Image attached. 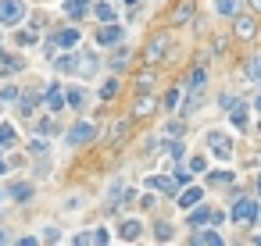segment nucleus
<instances>
[{"label": "nucleus", "instance_id": "f257e3e1", "mask_svg": "<svg viewBox=\"0 0 261 246\" xmlns=\"http://www.w3.org/2000/svg\"><path fill=\"white\" fill-rule=\"evenodd\" d=\"M254 218H257V203L254 200H236L233 203V221L236 225H250Z\"/></svg>", "mask_w": 261, "mask_h": 246}, {"label": "nucleus", "instance_id": "f03ea898", "mask_svg": "<svg viewBox=\"0 0 261 246\" xmlns=\"http://www.w3.org/2000/svg\"><path fill=\"white\" fill-rule=\"evenodd\" d=\"M22 15H25L22 0H0V25H15Z\"/></svg>", "mask_w": 261, "mask_h": 246}, {"label": "nucleus", "instance_id": "7ed1b4c3", "mask_svg": "<svg viewBox=\"0 0 261 246\" xmlns=\"http://www.w3.org/2000/svg\"><path fill=\"white\" fill-rule=\"evenodd\" d=\"M168 43H172V36H168V32H158L151 43H147V61H161L165 50H168Z\"/></svg>", "mask_w": 261, "mask_h": 246}, {"label": "nucleus", "instance_id": "20e7f679", "mask_svg": "<svg viewBox=\"0 0 261 246\" xmlns=\"http://www.w3.org/2000/svg\"><path fill=\"white\" fill-rule=\"evenodd\" d=\"M93 136H97V129L90 125V121H79V125L68 132V143H72V146H83V143H90Z\"/></svg>", "mask_w": 261, "mask_h": 246}, {"label": "nucleus", "instance_id": "39448f33", "mask_svg": "<svg viewBox=\"0 0 261 246\" xmlns=\"http://www.w3.org/2000/svg\"><path fill=\"white\" fill-rule=\"evenodd\" d=\"M208 143H211V150H215V157H233V146H229V139L222 136V132H208Z\"/></svg>", "mask_w": 261, "mask_h": 246}, {"label": "nucleus", "instance_id": "423d86ee", "mask_svg": "<svg viewBox=\"0 0 261 246\" xmlns=\"http://www.w3.org/2000/svg\"><path fill=\"white\" fill-rule=\"evenodd\" d=\"M97 39H100L104 47H111V43H118V39H122V25H115V22H104V29L97 32Z\"/></svg>", "mask_w": 261, "mask_h": 246}, {"label": "nucleus", "instance_id": "0eeeda50", "mask_svg": "<svg viewBox=\"0 0 261 246\" xmlns=\"http://www.w3.org/2000/svg\"><path fill=\"white\" fill-rule=\"evenodd\" d=\"M254 32H257V22H254L250 15H240V18H236V36H240V39H250Z\"/></svg>", "mask_w": 261, "mask_h": 246}, {"label": "nucleus", "instance_id": "6e6552de", "mask_svg": "<svg viewBox=\"0 0 261 246\" xmlns=\"http://www.w3.org/2000/svg\"><path fill=\"white\" fill-rule=\"evenodd\" d=\"M190 18H193V0H182V4L172 11V22H175V25H186Z\"/></svg>", "mask_w": 261, "mask_h": 246}, {"label": "nucleus", "instance_id": "1a4fd4ad", "mask_svg": "<svg viewBox=\"0 0 261 246\" xmlns=\"http://www.w3.org/2000/svg\"><path fill=\"white\" fill-rule=\"evenodd\" d=\"M140 232H143V225H140V221H125V225L118 228V235H122L125 242H136V239H140Z\"/></svg>", "mask_w": 261, "mask_h": 246}, {"label": "nucleus", "instance_id": "9d476101", "mask_svg": "<svg viewBox=\"0 0 261 246\" xmlns=\"http://www.w3.org/2000/svg\"><path fill=\"white\" fill-rule=\"evenodd\" d=\"M147 186H151V189H161V193H175V182L165 179V175H151V179H147Z\"/></svg>", "mask_w": 261, "mask_h": 246}, {"label": "nucleus", "instance_id": "9b49d317", "mask_svg": "<svg viewBox=\"0 0 261 246\" xmlns=\"http://www.w3.org/2000/svg\"><path fill=\"white\" fill-rule=\"evenodd\" d=\"M47 104H50V111H61L68 100H64V93H61L57 86H50V90H47Z\"/></svg>", "mask_w": 261, "mask_h": 246}, {"label": "nucleus", "instance_id": "f8f14e48", "mask_svg": "<svg viewBox=\"0 0 261 246\" xmlns=\"http://www.w3.org/2000/svg\"><path fill=\"white\" fill-rule=\"evenodd\" d=\"M64 11H68L72 18H83V15H86V0H64Z\"/></svg>", "mask_w": 261, "mask_h": 246}, {"label": "nucleus", "instance_id": "ddd939ff", "mask_svg": "<svg viewBox=\"0 0 261 246\" xmlns=\"http://www.w3.org/2000/svg\"><path fill=\"white\" fill-rule=\"evenodd\" d=\"M229 118H233V125H236V129H243V125H247V107H243V104L236 100V104H233V114H229Z\"/></svg>", "mask_w": 261, "mask_h": 246}, {"label": "nucleus", "instance_id": "4468645a", "mask_svg": "<svg viewBox=\"0 0 261 246\" xmlns=\"http://www.w3.org/2000/svg\"><path fill=\"white\" fill-rule=\"evenodd\" d=\"M76 39H79V32H76V29H61V32H57V47H64V50H68L72 43H76Z\"/></svg>", "mask_w": 261, "mask_h": 246}, {"label": "nucleus", "instance_id": "2eb2a0df", "mask_svg": "<svg viewBox=\"0 0 261 246\" xmlns=\"http://www.w3.org/2000/svg\"><path fill=\"white\" fill-rule=\"evenodd\" d=\"M151 86H154V75H151V71H140V75H136V90H140V93H151Z\"/></svg>", "mask_w": 261, "mask_h": 246}, {"label": "nucleus", "instance_id": "dca6fc26", "mask_svg": "<svg viewBox=\"0 0 261 246\" xmlns=\"http://www.w3.org/2000/svg\"><path fill=\"white\" fill-rule=\"evenodd\" d=\"M197 200H201V189H186V193L179 196V207H186V211H190Z\"/></svg>", "mask_w": 261, "mask_h": 246}, {"label": "nucleus", "instance_id": "f3484780", "mask_svg": "<svg viewBox=\"0 0 261 246\" xmlns=\"http://www.w3.org/2000/svg\"><path fill=\"white\" fill-rule=\"evenodd\" d=\"M93 15H97L100 22H115V8H111V4H97Z\"/></svg>", "mask_w": 261, "mask_h": 246}, {"label": "nucleus", "instance_id": "a211bd4d", "mask_svg": "<svg viewBox=\"0 0 261 246\" xmlns=\"http://www.w3.org/2000/svg\"><path fill=\"white\" fill-rule=\"evenodd\" d=\"M204 82H208V71H204V68H193V71H190V90H201Z\"/></svg>", "mask_w": 261, "mask_h": 246}, {"label": "nucleus", "instance_id": "6ab92c4d", "mask_svg": "<svg viewBox=\"0 0 261 246\" xmlns=\"http://www.w3.org/2000/svg\"><path fill=\"white\" fill-rule=\"evenodd\" d=\"M54 64H57L61 71H76V68H79V64H76V57H72V54H61V57H57Z\"/></svg>", "mask_w": 261, "mask_h": 246}, {"label": "nucleus", "instance_id": "aec40b11", "mask_svg": "<svg viewBox=\"0 0 261 246\" xmlns=\"http://www.w3.org/2000/svg\"><path fill=\"white\" fill-rule=\"evenodd\" d=\"M40 100H43L40 93H25V97H22V111H25V114H32V107L40 104Z\"/></svg>", "mask_w": 261, "mask_h": 246}, {"label": "nucleus", "instance_id": "412c9836", "mask_svg": "<svg viewBox=\"0 0 261 246\" xmlns=\"http://www.w3.org/2000/svg\"><path fill=\"white\" fill-rule=\"evenodd\" d=\"M11 196H15V200H29V196H32V186L18 182V186H11Z\"/></svg>", "mask_w": 261, "mask_h": 246}, {"label": "nucleus", "instance_id": "4be33fe9", "mask_svg": "<svg viewBox=\"0 0 261 246\" xmlns=\"http://www.w3.org/2000/svg\"><path fill=\"white\" fill-rule=\"evenodd\" d=\"M204 221H211V211H208V207H201V211L190 214V225H204Z\"/></svg>", "mask_w": 261, "mask_h": 246}, {"label": "nucleus", "instance_id": "5701e85b", "mask_svg": "<svg viewBox=\"0 0 261 246\" xmlns=\"http://www.w3.org/2000/svg\"><path fill=\"white\" fill-rule=\"evenodd\" d=\"M115 93H118V82H115V78H107V82H104V90H100V97H104V100H111Z\"/></svg>", "mask_w": 261, "mask_h": 246}, {"label": "nucleus", "instance_id": "b1692460", "mask_svg": "<svg viewBox=\"0 0 261 246\" xmlns=\"http://www.w3.org/2000/svg\"><path fill=\"white\" fill-rule=\"evenodd\" d=\"M0 68L11 75V71H22V61H18V57H4V61H0Z\"/></svg>", "mask_w": 261, "mask_h": 246}, {"label": "nucleus", "instance_id": "393cba45", "mask_svg": "<svg viewBox=\"0 0 261 246\" xmlns=\"http://www.w3.org/2000/svg\"><path fill=\"white\" fill-rule=\"evenodd\" d=\"M193 242H208V246H218L222 239H218L215 232H201V235H193Z\"/></svg>", "mask_w": 261, "mask_h": 246}, {"label": "nucleus", "instance_id": "a878e982", "mask_svg": "<svg viewBox=\"0 0 261 246\" xmlns=\"http://www.w3.org/2000/svg\"><path fill=\"white\" fill-rule=\"evenodd\" d=\"M8 143H15V129L11 125H0V146H8Z\"/></svg>", "mask_w": 261, "mask_h": 246}, {"label": "nucleus", "instance_id": "bb28decb", "mask_svg": "<svg viewBox=\"0 0 261 246\" xmlns=\"http://www.w3.org/2000/svg\"><path fill=\"white\" fill-rule=\"evenodd\" d=\"M64 100H68L72 107H76V111H83V90H72V93H68Z\"/></svg>", "mask_w": 261, "mask_h": 246}, {"label": "nucleus", "instance_id": "cd10ccee", "mask_svg": "<svg viewBox=\"0 0 261 246\" xmlns=\"http://www.w3.org/2000/svg\"><path fill=\"white\" fill-rule=\"evenodd\" d=\"M125 57H129V50H118V54H115V57H111L107 64H111V68H115V71H118V68H125Z\"/></svg>", "mask_w": 261, "mask_h": 246}, {"label": "nucleus", "instance_id": "c85d7f7f", "mask_svg": "<svg viewBox=\"0 0 261 246\" xmlns=\"http://www.w3.org/2000/svg\"><path fill=\"white\" fill-rule=\"evenodd\" d=\"M151 107H154L151 93H147V97H140V100H136V114H143V111H151Z\"/></svg>", "mask_w": 261, "mask_h": 246}, {"label": "nucleus", "instance_id": "c756f323", "mask_svg": "<svg viewBox=\"0 0 261 246\" xmlns=\"http://www.w3.org/2000/svg\"><path fill=\"white\" fill-rule=\"evenodd\" d=\"M175 186H190V168H175Z\"/></svg>", "mask_w": 261, "mask_h": 246}, {"label": "nucleus", "instance_id": "7c9ffc66", "mask_svg": "<svg viewBox=\"0 0 261 246\" xmlns=\"http://www.w3.org/2000/svg\"><path fill=\"white\" fill-rule=\"evenodd\" d=\"M236 11V0H218V15H233Z\"/></svg>", "mask_w": 261, "mask_h": 246}, {"label": "nucleus", "instance_id": "2f4dec72", "mask_svg": "<svg viewBox=\"0 0 261 246\" xmlns=\"http://www.w3.org/2000/svg\"><path fill=\"white\" fill-rule=\"evenodd\" d=\"M154 232H158V239H161V242H168V239H172V225H165V221H161Z\"/></svg>", "mask_w": 261, "mask_h": 246}, {"label": "nucleus", "instance_id": "473e14b6", "mask_svg": "<svg viewBox=\"0 0 261 246\" xmlns=\"http://www.w3.org/2000/svg\"><path fill=\"white\" fill-rule=\"evenodd\" d=\"M168 153H172V157H175V160H179V157H182V153H186V146H182V143H168Z\"/></svg>", "mask_w": 261, "mask_h": 246}, {"label": "nucleus", "instance_id": "72a5a7b5", "mask_svg": "<svg viewBox=\"0 0 261 246\" xmlns=\"http://www.w3.org/2000/svg\"><path fill=\"white\" fill-rule=\"evenodd\" d=\"M90 239H93V242H100V246H104V242H107V228H97V232H93V235H90Z\"/></svg>", "mask_w": 261, "mask_h": 246}, {"label": "nucleus", "instance_id": "f704fd0d", "mask_svg": "<svg viewBox=\"0 0 261 246\" xmlns=\"http://www.w3.org/2000/svg\"><path fill=\"white\" fill-rule=\"evenodd\" d=\"M250 75H254V78H261V57H254V61H250Z\"/></svg>", "mask_w": 261, "mask_h": 246}, {"label": "nucleus", "instance_id": "c9c22d12", "mask_svg": "<svg viewBox=\"0 0 261 246\" xmlns=\"http://www.w3.org/2000/svg\"><path fill=\"white\" fill-rule=\"evenodd\" d=\"M15 97H18L15 90H0V104H8V100H15Z\"/></svg>", "mask_w": 261, "mask_h": 246}, {"label": "nucleus", "instance_id": "e433bc0d", "mask_svg": "<svg viewBox=\"0 0 261 246\" xmlns=\"http://www.w3.org/2000/svg\"><path fill=\"white\" fill-rule=\"evenodd\" d=\"M250 11H257V15H261V0H250Z\"/></svg>", "mask_w": 261, "mask_h": 246}, {"label": "nucleus", "instance_id": "4c0bfd02", "mask_svg": "<svg viewBox=\"0 0 261 246\" xmlns=\"http://www.w3.org/2000/svg\"><path fill=\"white\" fill-rule=\"evenodd\" d=\"M4 172H8V164H4V157H0V175H4Z\"/></svg>", "mask_w": 261, "mask_h": 246}, {"label": "nucleus", "instance_id": "58836bf2", "mask_svg": "<svg viewBox=\"0 0 261 246\" xmlns=\"http://www.w3.org/2000/svg\"><path fill=\"white\" fill-rule=\"evenodd\" d=\"M0 242H8V232H4V228H0Z\"/></svg>", "mask_w": 261, "mask_h": 246}, {"label": "nucleus", "instance_id": "ea45409f", "mask_svg": "<svg viewBox=\"0 0 261 246\" xmlns=\"http://www.w3.org/2000/svg\"><path fill=\"white\" fill-rule=\"evenodd\" d=\"M254 107H257V111H261V93H257V100H254Z\"/></svg>", "mask_w": 261, "mask_h": 246}, {"label": "nucleus", "instance_id": "a19ab883", "mask_svg": "<svg viewBox=\"0 0 261 246\" xmlns=\"http://www.w3.org/2000/svg\"><path fill=\"white\" fill-rule=\"evenodd\" d=\"M125 4H129V8H136V0H125Z\"/></svg>", "mask_w": 261, "mask_h": 246}, {"label": "nucleus", "instance_id": "79ce46f5", "mask_svg": "<svg viewBox=\"0 0 261 246\" xmlns=\"http://www.w3.org/2000/svg\"><path fill=\"white\" fill-rule=\"evenodd\" d=\"M257 193H261V175H257Z\"/></svg>", "mask_w": 261, "mask_h": 246}]
</instances>
